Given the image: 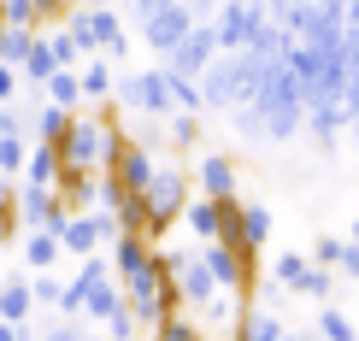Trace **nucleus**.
Returning <instances> with one entry per match:
<instances>
[{
    "label": "nucleus",
    "instance_id": "dca6fc26",
    "mask_svg": "<svg viewBox=\"0 0 359 341\" xmlns=\"http://www.w3.org/2000/svg\"><path fill=\"white\" fill-rule=\"evenodd\" d=\"M59 195H65L71 212H95V200H100V171L65 165V171H59Z\"/></svg>",
    "mask_w": 359,
    "mask_h": 341
},
{
    "label": "nucleus",
    "instance_id": "f257e3e1",
    "mask_svg": "<svg viewBox=\"0 0 359 341\" xmlns=\"http://www.w3.org/2000/svg\"><path fill=\"white\" fill-rule=\"evenodd\" d=\"M230 118L253 141H289L294 130H306V88H301V71L289 65V53L265 59L259 83H253V100L230 106Z\"/></svg>",
    "mask_w": 359,
    "mask_h": 341
},
{
    "label": "nucleus",
    "instance_id": "a18cd8bd",
    "mask_svg": "<svg viewBox=\"0 0 359 341\" xmlns=\"http://www.w3.org/2000/svg\"><path fill=\"white\" fill-rule=\"evenodd\" d=\"M341 18H348V24H359V0H348V12H341Z\"/></svg>",
    "mask_w": 359,
    "mask_h": 341
},
{
    "label": "nucleus",
    "instance_id": "de8ad7c7",
    "mask_svg": "<svg viewBox=\"0 0 359 341\" xmlns=\"http://www.w3.org/2000/svg\"><path fill=\"white\" fill-rule=\"evenodd\" d=\"M348 235H353V242H359V218H353V224H348Z\"/></svg>",
    "mask_w": 359,
    "mask_h": 341
},
{
    "label": "nucleus",
    "instance_id": "6ab92c4d",
    "mask_svg": "<svg viewBox=\"0 0 359 341\" xmlns=\"http://www.w3.org/2000/svg\"><path fill=\"white\" fill-rule=\"evenodd\" d=\"M65 259V235L59 230H24V265L29 271H53Z\"/></svg>",
    "mask_w": 359,
    "mask_h": 341
},
{
    "label": "nucleus",
    "instance_id": "4468645a",
    "mask_svg": "<svg viewBox=\"0 0 359 341\" xmlns=\"http://www.w3.org/2000/svg\"><path fill=\"white\" fill-rule=\"evenodd\" d=\"M194 195L236 200V165L224 153H201V159H194Z\"/></svg>",
    "mask_w": 359,
    "mask_h": 341
},
{
    "label": "nucleus",
    "instance_id": "9b49d317",
    "mask_svg": "<svg viewBox=\"0 0 359 341\" xmlns=\"http://www.w3.org/2000/svg\"><path fill=\"white\" fill-rule=\"evenodd\" d=\"M259 18H265V0H224L218 6V48L230 53V48H248V36L259 29Z\"/></svg>",
    "mask_w": 359,
    "mask_h": 341
},
{
    "label": "nucleus",
    "instance_id": "9d476101",
    "mask_svg": "<svg viewBox=\"0 0 359 341\" xmlns=\"http://www.w3.org/2000/svg\"><path fill=\"white\" fill-rule=\"evenodd\" d=\"M59 235H65V253L71 259H88V253H100V247H112L118 218L112 212H71L65 224H59Z\"/></svg>",
    "mask_w": 359,
    "mask_h": 341
},
{
    "label": "nucleus",
    "instance_id": "09e8293b",
    "mask_svg": "<svg viewBox=\"0 0 359 341\" xmlns=\"http://www.w3.org/2000/svg\"><path fill=\"white\" fill-rule=\"evenodd\" d=\"M83 341H107V335H83Z\"/></svg>",
    "mask_w": 359,
    "mask_h": 341
},
{
    "label": "nucleus",
    "instance_id": "cd10ccee",
    "mask_svg": "<svg viewBox=\"0 0 359 341\" xmlns=\"http://www.w3.org/2000/svg\"><path fill=\"white\" fill-rule=\"evenodd\" d=\"M294 294H306V300H330V294H336V271H330V265H306V277H301V283H294Z\"/></svg>",
    "mask_w": 359,
    "mask_h": 341
},
{
    "label": "nucleus",
    "instance_id": "7c9ffc66",
    "mask_svg": "<svg viewBox=\"0 0 359 341\" xmlns=\"http://www.w3.org/2000/svg\"><path fill=\"white\" fill-rule=\"evenodd\" d=\"M29 159V136H0V176H24Z\"/></svg>",
    "mask_w": 359,
    "mask_h": 341
},
{
    "label": "nucleus",
    "instance_id": "423d86ee",
    "mask_svg": "<svg viewBox=\"0 0 359 341\" xmlns=\"http://www.w3.org/2000/svg\"><path fill=\"white\" fill-rule=\"evenodd\" d=\"M71 36L83 41V53H124L130 48V36H124V24H118V12L112 6H77L71 12Z\"/></svg>",
    "mask_w": 359,
    "mask_h": 341
},
{
    "label": "nucleus",
    "instance_id": "c9c22d12",
    "mask_svg": "<svg viewBox=\"0 0 359 341\" xmlns=\"http://www.w3.org/2000/svg\"><path fill=\"white\" fill-rule=\"evenodd\" d=\"M29 288H36V306H53V312H59V294H65V283H59L53 271H36V277H29Z\"/></svg>",
    "mask_w": 359,
    "mask_h": 341
},
{
    "label": "nucleus",
    "instance_id": "6e6552de",
    "mask_svg": "<svg viewBox=\"0 0 359 341\" xmlns=\"http://www.w3.org/2000/svg\"><path fill=\"white\" fill-rule=\"evenodd\" d=\"M71 218L65 195H59V183H24L18 176V224L24 230H59Z\"/></svg>",
    "mask_w": 359,
    "mask_h": 341
},
{
    "label": "nucleus",
    "instance_id": "7ed1b4c3",
    "mask_svg": "<svg viewBox=\"0 0 359 341\" xmlns=\"http://www.w3.org/2000/svg\"><path fill=\"white\" fill-rule=\"evenodd\" d=\"M147 195V235H165L171 224H183V212H189V200H194V171H183V165H165L159 159V171H154V183L142 188Z\"/></svg>",
    "mask_w": 359,
    "mask_h": 341
},
{
    "label": "nucleus",
    "instance_id": "20e7f679",
    "mask_svg": "<svg viewBox=\"0 0 359 341\" xmlns=\"http://www.w3.org/2000/svg\"><path fill=\"white\" fill-rule=\"evenodd\" d=\"M112 100H118L124 112H136V118H171V112H177L165 65H154V71H130V77H118Z\"/></svg>",
    "mask_w": 359,
    "mask_h": 341
},
{
    "label": "nucleus",
    "instance_id": "393cba45",
    "mask_svg": "<svg viewBox=\"0 0 359 341\" xmlns=\"http://www.w3.org/2000/svg\"><path fill=\"white\" fill-rule=\"evenodd\" d=\"M18 71H24V83H36V88H41V83H48L53 71H59V59H53V41H48V29H36V48H29V59H24Z\"/></svg>",
    "mask_w": 359,
    "mask_h": 341
},
{
    "label": "nucleus",
    "instance_id": "4c0bfd02",
    "mask_svg": "<svg viewBox=\"0 0 359 341\" xmlns=\"http://www.w3.org/2000/svg\"><path fill=\"white\" fill-rule=\"evenodd\" d=\"M336 277H348V283H359V242H353V235L341 242V253H336Z\"/></svg>",
    "mask_w": 359,
    "mask_h": 341
},
{
    "label": "nucleus",
    "instance_id": "49530a36",
    "mask_svg": "<svg viewBox=\"0 0 359 341\" xmlns=\"http://www.w3.org/2000/svg\"><path fill=\"white\" fill-rule=\"evenodd\" d=\"M283 341H324V335H283Z\"/></svg>",
    "mask_w": 359,
    "mask_h": 341
},
{
    "label": "nucleus",
    "instance_id": "0eeeda50",
    "mask_svg": "<svg viewBox=\"0 0 359 341\" xmlns=\"http://www.w3.org/2000/svg\"><path fill=\"white\" fill-rule=\"evenodd\" d=\"M224 48H218V24L212 18H206V24H194L189 29V36L183 41H177V48L165 53V59H159V65H165L171 71V77H194V83H201V71L206 65H212V59H218Z\"/></svg>",
    "mask_w": 359,
    "mask_h": 341
},
{
    "label": "nucleus",
    "instance_id": "39448f33",
    "mask_svg": "<svg viewBox=\"0 0 359 341\" xmlns=\"http://www.w3.org/2000/svg\"><path fill=\"white\" fill-rule=\"evenodd\" d=\"M159 265H165V277L177 283V300L189 306V312H206L218 294V277L206 271L201 253H183V247H159Z\"/></svg>",
    "mask_w": 359,
    "mask_h": 341
},
{
    "label": "nucleus",
    "instance_id": "2f4dec72",
    "mask_svg": "<svg viewBox=\"0 0 359 341\" xmlns=\"http://www.w3.org/2000/svg\"><path fill=\"white\" fill-rule=\"evenodd\" d=\"M0 18L6 24H24V29H41V0H0Z\"/></svg>",
    "mask_w": 359,
    "mask_h": 341
},
{
    "label": "nucleus",
    "instance_id": "1a4fd4ad",
    "mask_svg": "<svg viewBox=\"0 0 359 341\" xmlns=\"http://www.w3.org/2000/svg\"><path fill=\"white\" fill-rule=\"evenodd\" d=\"M201 259H206V271L218 277V288H236V294H248L253 288V259L259 253H248L242 242H201Z\"/></svg>",
    "mask_w": 359,
    "mask_h": 341
},
{
    "label": "nucleus",
    "instance_id": "f03ea898",
    "mask_svg": "<svg viewBox=\"0 0 359 341\" xmlns=\"http://www.w3.org/2000/svg\"><path fill=\"white\" fill-rule=\"evenodd\" d=\"M259 65H265V59L253 53V48H230V53H218L212 65L201 71V95H206V112H230V106H242V100H253Z\"/></svg>",
    "mask_w": 359,
    "mask_h": 341
},
{
    "label": "nucleus",
    "instance_id": "a19ab883",
    "mask_svg": "<svg viewBox=\"0 0 359 341\" xmlns=\"http://www.w3.org/2000/svg\"><path fill=\"white\" fill-rule=\"evenodd\" d=\"M18 83H24V71L0 59V100H12V95H18Z\"/></svg>",
    "mask_w": 359,
    "mask_h": 341
},
{
    "label": "nucleus",
    "instance_id": "a878e982",
    "mask_svg": "<svg viewBox=\"0 0 359 341\" xmlns=\"http://www.w3.org/2000/svg\"><path fill=\"white\" fill-rule=\"evenodd\" d=\"M29 48H36V29H24V24H0V59H6V65H24Z\"/></svg>",
    "mask_w": 359,
    "mask_h": 341
},
{
    "label": "nucleus",
    "instance_id": "79ce46f5",
    "mask_svg": "<svg viewBox=\"0 0 359 341\" xmlns=\"http://www.w3.org/2000/svg\"><path fill=\"white\" fill-rule=\"evenodd\" d=\"M41 341H83V330H77V318H59V323H53V330L41 335Z\"/></svg>",
    "mask_w": 359,
    "mask_h": 341
},
{
    "label": "nucleus",
    "instance_id": "c756f323",
    "mask_svg": "<svg viewBox=\"0 0 359 341\" xmlns=\"http://www.w3.org/2000/svg\"><path fill=\"white\" fill-rule=\"evenodd\" d=\"M306 265H312V253H271V283L294 288V283L306 277Z\"/></svg>",
    "mask_w": 359,
    "mask_h": 341
},
{
    "label": "nucleus",
    "instance_id": "37998d69",
    "mask_svg": "<svg viewBox=\"0 0 359 341\" xmlns=\"http://www.w3.org/2000/svg\"><path fill=\"white\" fill-rule=\"evenodd\" d=\"M165 6H183V0H130V12H136V24H142V18H154V12H165Z\"/></svg>",
    "mask_w": 359,
    "mask_h": 341
},
{
    "label": "nucleus",
    "instance_id": "f704fd0d",
    "mask_svg": "<svg viewBox=\"0 0 359 341\" xmlns=\"http://www.w3.org/2000/svg\"><path fill=\"white\" fill-rule=\"evenodd\" d=\"M136 335H142V318L130 312V300H124V306L107 318V341H136Z\"/></svg>",
    "mask_w": 359,
    "mask_h": 341
},
{
    "label": "nucleus",
    "instance_id": "aec40b11",
    "mask_svg": "<svg viewBox=\"0 0 359 341\" xmlns=\"http://www.w3.org/2000/svg\"><path fill=\"white\" fill-rule=\"evenodd\" d=\"M283 318L271 306H242V318H236V341H283Z\"/></svg>",
    "mask_w": 359,
    "mask_h": 341
},
{
    "label": "nucleus",
    "instance_id": "f8f14e48",
    "mask_svg": "<svg viewBox=\"0 0 359 341\" xmlns=\"http://www.w3.org/2000/svg\"><path fill=\"white\" fill-rule=\"evenodd\" d=\"M194 24H201V18H194L189 0H183V6H165V12H154V18H142V41H147V48H154L159 59H165L177 41H183L189 29H194Z\"/></svg>",
    "mask_w": 359,
    "mask_h": 341
},
{
    "label": "nucleus",
    "instance_id": "2eb2a0df",
    "mask_svg": "<svg viewBox=\"0 0 359 341\" xmlns=\"http://www.w3.org/2000/svg\"><path fill=\"white\" fill-rule=\"evenodd\" d=\"M306 130L318 147H336L341 136H348V100H312L306 106Z\"/></svg>",
    "mask_w": 359,
    "mask_h": 341
},
{
    "label": "nucleus",
    "instance_id": "72a5a7b5",
    "mask_svg": "<svg viewBox=\"0 0 359 341\" xmlns=\"http://www.w3.org/2000/svg\"><path fill=\"white\" fill-rule=\"evenodd\" d=\"M118 230H136V235H147V195H124V206H118Z\"/></svg>",
    "mask_w": 359,
    "mask_h": 341
},
{
    "label": "nucleus",
    "instance_id": "a211bd4d",
    "mask_svg": "<svg viewBox=\"0 0 359 341\" xmlns=\"http://www.w3.org/2000/svg\"><path fill=\"white\" fill-rule=\"evenodd\" d=\"M29 312H36V288H29V277L6 271V277H0V318L29 323Z\"/></svg>",
    "mask_w": 359,
    "mask_h": 341
},
{
    "label": "nucleus",
    "instance_id": "b1692460",
    "mask_svg": "<svg viewBox=\"0 0 359 341\" xmlns=\"http://www.w3.org/2000/svg\"><path fill=\"white\" fill-rule=\"evenodd\" d=\"M41 88H48V100H59V106H71V112L88 106V100H83V71H77V65H59Z\"/></svg>",
    "mask_w": 359,
    "mask_h": 341
},
{
    "label": "nucleus",
    "instance_id": "412c9836",
    "mask_svg": "<svg viewBox=\"0 0 359 341\" xmlns=\"http://www.w3.org/2000/svg\"><path fill=\"white\" fill-rule=\"evenodd\" d=\"M59 171H65V153H59V141H29L24 183H59Z\"/></svg>",
    "mask_w": 359,
    "mask_h": 341
},
{
    "label": "nucleus",
    "instance_id": "5701e85b",
    "mask_svg": "<svg viewBox=\"0 0 359 341\" xmlns=\"http://www.w3.org/2000/svg\"><path fill=\"white\" fill-rule=\"evenodd\" d=\"M236 242H242L248 253H259V247L271 242V206H242V224H236Z\"/></svg>",
    "mask_w": 359,
    "mask_h": 341
},
{
    "label": "nucleus",
    "instance_id": "c03bdc74",
    "mask_svg": "<svg viewBox=\"0 0 359 341\" xmlns=\"http://www.w3.org/2000/svg\"><path fill=\"white\" fill-rule=\"evenodd\" d=\"M189 12H194V18L206 24V18H218V0H189Z\"/></svg>",
    "mask_w": 359,
    "mask_h": 341
},
{
    "label": "nucleus",
    "instance_id": "bb28decb",
    "mask_svg": "<svg viewBox=\"0 0 359 341\" xmlns=\"http://www.w3.org/2000/svg\"><path fill=\"white\" fill-rule=\"evenodd\" d=\"M318 335H324V341H359V330H353V318L341 312V306H330V300L318 306Z\"/></svg>",
    "mask_w": 359,
    "mask_h": 341
},
{
    "label": "nucleus",
    "instance_id": "473e14b6",
    "mask_svg": "<svg viewBox=\"0 0 359 341\" xmlns=\"http://www.w3.org/2000/svg\"><path fill=\"white\" fill-rule=\"evenodd\" d=\"M154 341H206V335H201V323H194L189 312H171V318L154 330Z\"/></svg>",
    "mask_w": 359,
    "mask_h": 341
},
{
    "label": "nucleus",
    "instance_id": "ddd939ff",
    "mask_svg": "<svg viewBox=\"0 0 359 341\" xmlns=\"http://www.w3.org/2000/svg\"><path fill=\"white\" fill-rule=\"evenodd\" d=\"M107 171L130 188V195H142V188L154 183V171H159V153H154V147H142L136 136H124V147H118V159H112Z\"/></svg>",
    "mask_w": 359,
    "mask_h": 341
},
{
    "label": "nucleus",
    "instance_id": "4be33fe9",
    "mask_svg": "<svg viewBox=\"0 0 359 341\" xmlns=\"http://www.w3.org/2000/svg\"><path fill=\"white\" fill-rule=\"evenodd\" d=\"M71 106H59V100H41L36 118H29V141H65V130H71Z\"/></svg>",
    "mask_w": 359,
    "mask_h": 341
},
{
    "label": "nucleus",
    "instance_id": "f3484780",
    "mask_svg": "<svg viewBox=\"0 0 359 341\" xmlns=\"http://www.w3.org/2000/svg\"><path fill=\"white\" fill-rule=\"evenodd\" d=\"M83 100L88 106H100V100H112V88H118V71H112V53H88L83 59Z\"/></svg>",
    "mask_w": 359,
    "mask_h": 341
},
{
    "label": "nucleus",
    "instance_id": "e433bc0d",
    "mask_svg": "<svg viewBox=\"0 0 359 341\" xmlns=\"http://www.w3.org/2000/svg\"><path fill=\"white\" fill-rule=\"evenodd\" d=\"M341 100H348V141L359 147V65H348V95Z\"/></svg>",
    "mask_w": 359,
    "mask_h": 341
},
{
    "label": "nucleus",
    "instance_id": "c85d7f7f",
    "mask_svg": "<svg viewBox=\"0 0 359 341\" xmlns=\"http://www.w3.org/2000/svg\"><path fill=\"white\" fill-rule=\"evenodd\" d=\"M165 141L177 147V153L194 147V141H201V112H171V118H165Z\"/></svg>",
    "mask_w": 359,
    "mask_h": 341
},
{
    "label": "nucleus",
    "instance_id": "ea45409f",
    "mask_svg": "<svg viewBox=\"0 0 359 341\" xmlns=\"http://www.w3.org/2000/svg\"><path fill=\"white\" fill-rule=\"evenodd\" d=\"M336 253H341V235H318L312 242V265H330L336 271Z\"/></svg>",
    "mask_w": 359,
    "mask_h": 341
},
{
    "label": "nucleus",
    "instance_id": "58836bf2",
    "mask_svg": "<svg viewBox=\"0 0 359 341\" xmlns=\"http://www.w3.org/2000/svg\"><path fill=\"white\" fill-rule=\"evenodd\" d=\"M0 136H29V118L12 106V100H0Z\"/></svg>",
    "mask_w": 359,
    "mask_h": 341
}]
</instances>
